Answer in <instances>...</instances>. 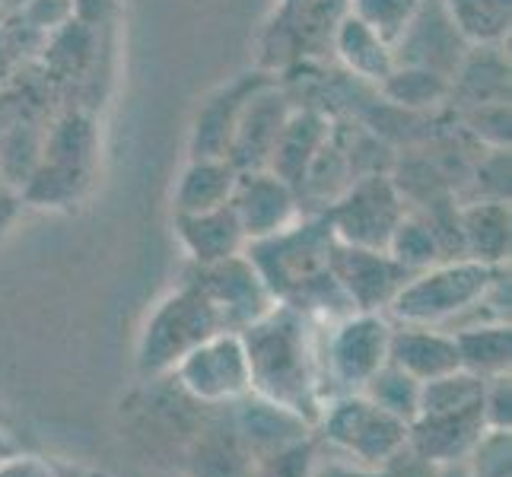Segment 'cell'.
I'll list each match as a JSON object with an SVG mask.
<instances>
[{
  "label": "cell",
  "instance_id": "obj_1",
  "mask_svg": "<svg viewBox=\"0 0 512 477\" xmlns=\"http://www.w3.org/2000/svg\"><path fill=\"white\" fill-rule=\"evenodd\" d=\"M249 357L252 392L296 411L315 427L325 404V379L319 357V322L277 303L258 322L239 331Z\"/></svg>",
  "mask_w": 512,
  "mask_h": 477
},
{
  "label": "cell",
  "instance_id": "obj_2",
  "mask_svg": "<svg viewBox=\"0 0 512 477\" xmlns=\"http://www.w3.org/2000/svg\"><path fill=\"white\" fill-rule=\"evenodd\" d=\"M506 268H487L471 258H446L404 280V287L388 303L385 315L395 325L458 328L481 303Z\"/></svg>",
  "mask_w": 512,
  "mask_h": 477
},
{
  "label": "cell",
  "instance_id": "obj_3",
  "mask_svg": "<svg viewBox=\"0 0 512 477\" xmlns=\"http://www.w3.org/2000/svg\"><path fill=\"white\" fill-rule=\"evenodd\" d=\"M226 318L194 280H182V287L166 293L150 312L144 331L137 338V373L156 382L169 379L194 347H201L214 334H223Z\"/></svg>",
  "mask_w": 512,
  "mask_h": 477
},
{
  "label": "cell",
  "instance_id": "obj_4",
  "mask_svg": "<svg viewBox=\"0 0 512 477\" xmlns=\"http://www.w3.org/2000/svg\"><path fill=\"white\" fill-rule=\"evenodd\" d=\"M408 430V423L382 411L360 392L325 398L315 417V443H322L331 455L369 468H382L408 446Z\"/></svg>",
  "mask_w": 512,
  "mask_h": 477
},
{
  "label": "cell",
  "instance_id": "obj_5",
  "mask_svg": "<svg viewBox=\"0 0 512 477\" xmlns=\"http://www.w3.org/2000/svg\"><path fill=\"white\" fill-rule=\"evenodd\" d=\"M392 318L385 312H350L338 322L319 325V357L325 398L360 392L366 379L388 363Z\"/></svg>",
  "mask_w": 512,
  "mask_h": 477
},
{
  "label": "cell",
  "instance_id": "obj_6",
  "mask_svg": "<svg viewBox=\"0 0 512 477\" xmlns=\"http://www.w3.org/2000/svg\"><path fill=\"white\" fill-rule=\"evenodd\" d=\"M96 153L93 125L80 115H67L58 128L45 134V147L39 166L23 185V204L35 207H64L80 198V191L90 185Z\"/></svg>",
  "mask_w": 512,
  "mask_h": 477
},
{
  "label": "cell",
  "instance_id": "obj_7",
  "mask_svg": "<svg viewBox=\"0 0 512 477\" xmlns=\"http://www.w3.org/2000/svg\"><path fill=\"white\" fill-rule=\"evenodd\" d=\"M404 214H408V201H404L392 175L382 172L353 179L341 198L325 207V220L334 239L382 252Z\"/></svg>",
  "mask_w": 512,
  "mask_h": 477
},
{
  "label": "cell",
  "instance_id": "obj_8",
  "mask_svg": "<svg viewBox=\"0 0 512 477\" xmlns=\"http://www.w3.org/2000/svg\"><path fill=\"white\" fill-rule=\"evenodd\" d=\"M169 379L179 382L182 392L204 408H229L252 392L249 357H245L242 338L236 331L214 334L201 347H194L172 369Z\"/></svg>",
  "mask_w": 512,
  "mask_h": 477
},
{
  "label": "cell",
  "instance_id": "obj_9",
  "mask_svg": "<svg viewBox=\"0 0 512 477\" xmlns=\"http://www.w3.org/2000/svg\"><path fill=\"white\" fill-rule=\"evenodd\" d=\"M328 268L353 312H385L411 274L382 249L331 242Z\"/></svg>",
  "mask_w": 512,
  "mask_h": 477
},
{
  "label": "cell",
  "instance_id": "obj_10",
  "mask_svg": "<svg viewBox=\"0 0 512 477\" xmlns=\"http://www.w3.org/2000/svg\"><path fill=\"white\" fill-rule=\"evenodd\" d=\"M188 280H194V284L214 299V306L226 318V328L236 334L277 306V299L271 296L268 284L261 280L258 268L245 252L217 264H204V268H194L191 264Z\"/></svg>",
  "mask_w": 512,
  "mask_h": 477
},
{
  "label": "cell",
  "instance_id": "obj_11",
  "mask_svg": "<svg viewBox=\"0 0 512 477\" xmlns=\"http://www.w3.org/2000/svg\"><path fill=\"white\" fill-rule=\"evenodd\" d=\"M236 210V220L245 233V242H258L277 236L280 229L299 220V194L293 185L277 179L274 172L258 169V172H239V182L233 198H229Z\"/></svg>",
  "mask_w": 512,
  "mask_h": 477
},
{
  "label": "cell",
  "instance_id": "obj_12",
  "mask_svg": "<svg viewBox=\"0 0 512 477\" xmlns=\"http://www.w3.org/2000/svg\"><path fill=\"white\" fill-rule=\"evenodd\" d=\"M229 408H233L229 427H233L236 439L249 452L252 462L264 455L284 452L290 446H299L315 436V427L306 417H299L296 411L284 408V404H274L255 392L239 398L236 404H229Z\"/></svg>",
  "mask_w": 512,
  "mask_h": 477
},
{
  "label": "cell",
  "instance_id": "obj_13",
  "mask_svg": "<svg viewBox=\"0 0 512 477\" xmlns=\"http://www.w3.org/2000/svg\"><path fill=\"white\" fill-rule=\"evenodd\" d=\"M392 48H395V64L427 67L452 80L471 45L452 26L443 0H423L414 23Z\"/></svg>",
  "mask_w": 512,
  "mask_h": 477
},
{
  "label": "cell",
  "instance_id": "obj_14",
  "mask_svg": "<svg viewBox=\"0 0 512 477\" xmlns=\"http://www.w3.org/2000/svg\"><path fill=\"white\" fill-rule=\"evenodd\" d=\"M290 112H293L290 99L277 86V80H268L261 90H255L252 99L245 102L242 115H239L233 144H229V153H226L229 163H233L239 172L268 169L271 150H274L280 128H284Z\"/></svg>",
  "mask_w": 512,
  "mask_h": 477
},
{
  "label": "cell",
  "instance_id": "obj_15",
  "mask_svg": "<svg viewBox=\"0 0 512 477\" xmlns=\"http://www.w3.org/2000/svg\"><path fill=\"white\" fill-rule=\"evenodd\" d=\"M268 80H274V77L261 74V70H249V74H239L229 83H223L220 90L210 93L198 109V115H194L188 153L191 156H226L245 102H249L252 93L261 90Z\"/></svg>",
  "mask_w": 512,
  "mask_h": 477
},
{
  "label": "cell",
  "instance_id": "obj_16",
  "mask_svg": "<svg viewBox=\"0 0 512 477\" xmlns=\"http://www.w3.org/2000/svg\"><path fill=\"white\" fill-rule=\"evenodd\" d=\"M388 363L404 369L420 385L462 369L452 331L427 328V325H395V322H392V338H388Z\"/></svg>",
  "mask_w": 512,
  "mask_h": 477
},
{
  "label": "cell",
  "instance_id": "obj_17",
  "mask_svg": "<svg viewBox=\"0 0 512 477\" xmlns=\"http://www.w3.org/2000/svg\"><path fill=\"white\" fill-rule=\"evenodd\" d=\"M175 236L194 268L217 264L245 252V233L236 220L233 204H223L201 214H175Z\"/></svg>",
  "mask_w": 512,
  "mask_h": 477
},
{
  "label": "cell",
  "instance_id": "obj_18",
  "mask_svg": "<svg viewBox=\"0 0 512 477\" xmlns=\"http://www.w3.org/2000/svg\"><path fill=\"white\" fill-rule=\"evenodd\" d=\"M458 258L487 268L509 264V201H471L455 210Z\"/></svg>",
  "mask_w": 512,
  "mask_h": 477
},
{
  "label": "cell",
  "instance_id": "obj_19",
  "mask_svg": "<svg viewBox=\"0 0 512 477\" xmlns=\"http://www.w3.org/2000/svg\"><path fill=\"white\" fill-rule=\"evenodd\" d=\"M331 131H334L331 118H325L322 112L293 109L284 121V128H280L274 150H271L268 172H274L277 179H284L287 185L299 188L312 166V159L328 144Z\"/></svg>",
  "mask_w": 512,
  "mask_h": 477
},
{
  "label": "cell",
  "instance_id": "obj_20",
  "mask_svg": "<svg viewBox=\"0 0 512 477\" xmlns=\"http://www.w3.org/2000/svg\"><path fill=\"white\" fill-rule=\"evenodd\" d=\"M484 430L487 427H484L481 408L417 417L408 430V446L436 465H458V462H465V455L474 449V443H478Z\"/></svg>",
  "mask_w": 512,
  "mask_h": 477
},
{
  "label": "cell",
  "instance_id": "obj_21",
  "mask_svg": "<svg viewBox=\"0 0 512 477\" xmlns=\"http://www.w3.org/2000/svg\"><path fill=\"white\" fill-rule=\"evenodd\" d=\"M239 182V169L226 156H188V166L175 182V214H201L229 204Z\"/></svg>",
  "mask_w": 512,
  "mask_h": 477
},
{
  "label": "cell",
  "instance_id": "obj_22",
  "mask_svg": "<svg viewBox=\"0 0 512 477\" xmlns=\"http://www.w3.org/2000/svg\"><path fill=\"white\" fill-rule=\"evenodd\" d=\"M331 48L357 80L379 86L395 70V48L350 13H344L338 26H334Z\"/></svg>",
  "mask_w": 512,
  "mask_h": 477
},
{
  "label": "cell",
  "instance_id": "obj_23",
  "mask_svg": "<svg viewBox=\"0 0 512 477\" xmlns=\"http://www.w3.org/2000/svg\"><path fill=\"white\" fill-rule=\"evenodd\" d=\"M458 363L478 379L506 376L512 366V328L509 322L462 325L452 331Z\"/></svg>",
  "mask_w": 512,
  "mask_h": 477
},
{
  "label": "cell",
  "instance_id": "obj_24",
  "mask_svg": "<svg viewBox=\"0 0 512 477\" xmlns=\"http://www.w3.org/2000/svg\"><path fill=\"white\" fill-rule=\"evenodd\" d=\"M385 252L392 255L408 274H417L423 268H433V264L452 258L443 229H439L427 214H417V210H408V214L401 217L392 239L385 245Z\"/></svg>",
  "mask_w": 512,
  "mask_h": 477
},
{
  "label": "cell",
  "instance_id": "obj_25",
  "mask_svg": "<svg viewBox=\"0 0 512 477\" xmlns=\"http://www.w3.org/2000/svg\"><path fill=\"white\" fill-rule=\"evenodd\" d=\"M452 26L471 45H503L509 39L512 0H443Z\"/></svg>",
  "mask_w": 512,
  "mask_h": 477
},
{
  "label": "cell",
  "instance_id": "obj_26",
  "mask_svg": "<svg viewBox=\"0 0 512 477\" xmlns=\"http://www.w3.org/2000/svg\"><path fill=\"white\" fill-rule=\"evenodd\" d=\"M188 465L194 477H245L252 458L242 449L233 427H220L198 436V443L188 455Z\"/></svg>",
  "mask_w": 512,
  "mask_h": 477
},
{
  "label": "cell",
  "instance_id": "obj_27",
  "mask_svg": "<svg viewBox=\"0 0 512 477\" xmlns=\"http://www.w3.org/2000/svg\"><path fill=\"white\" fill-rule=\"evenodd\" d=\"M379 90L385 99H392L404 109H433V105L446 102L452 93V80L427 67H411V64H395V70L388 74Z\"/></svg>",
  "mask_w": 512,
  "mask_h": 477
},
{
  "label": "cell",
  "instance_id": "obj_28",
  "mask_svg": "<svg viewBox=\"0 0 512 477\" xmlns=\"http://www.w3.org/2000/svg\"><path fill=\"white\" fill-rule=\"evenodd\" d=\"M360 395H366L369 401L379 404V408L388 411L392 417L404 420L408 427L414 423L417 408H420V382L392 363H385L379 373L369 376L366 385L360 388Z\"/></svg>",
  "mask_w": 512,
  "mask_h": 477
},
{
  "label": "cell",
  "instance_id": "obj_29",
  "mask_svg": "<svg viewBox=\"0 0 512 477\" xmlns=\"http://www.w3.org/2000/svg\"><path fill=\"white\" fill-rule=\"evenodd\" d=\"M420 4L423 0H347V13L382 35L388 45H395L414 23Z\"/></svg>",
  "mask_w": 512,
  "mask_h": 477
},
{
  "label": "cell",
  "instance_id": "obj_30",
  "mask_svg": "<svg viewBox=\"0 0 512 477\" xmlns=\"http://www.w3.org/2000/svg\"><path fill=\"white\" fill-rule=\"evenodd\" d=\"M462 465L468 477H512V430H484Z\"/></svg>",
  "mask_w": 512,
  "mask_h": 477
},
{
  "label": "cell",
  "instance_id": "obj_31",
  "mask_svg": "<svg viewBox=\"0 0 512 477\" xmlns=\"http://www.w3.org/2000/svg\"><path fill=\"white\" fill-rule=\"evenodd\" d=\"M315 455H319V443H315V436H312L306 443L290 446L284 452L255 458L249 471H245V477H309L312 465H315Z\"/></svg>",
  "mask_w": 512,
  "mask_h": 477
},
{
  "label": "cell",
  "instance_id": "obj_32",
  "mask_svg": "<svg viewBox=\"0 0 512 477\" xmlns=\"http://www.w3.org/2000/svg\"><path fill=\"white\" fill-rule=\"evenodd\" d=\"M16 13H20V20L29 32H39L45 39H51V35L77 16V4L74 0H26Z\"/></svg>",
  "mask_w": 512,
  "mask_h": 477
},
{
  "label": "cell",
  "instance_id": "obj_33",
  "mask_svg": "<svg viewBox=\"0 0 512 477\" xmlns=\"http://www.w3.org/2000/svg\"><path fill=\"white\" fill-rule=\"evenodd\" d=\"M468 125L490 150H509V102H487L468 109Z\"/></svg>",
  "mask_w": 512,
  "mask_h": 477
},
{
  "label": "cell",
  "instance_id": "obj_34",
  "mask_svg": "<svg viewBox=\"0 0 512 477\" xmlns=\"http://www.w3.org/2000/svg\"><path fill=\"white\" fill-rule=\"evenodd\" d=\"M481 414H484L487 430H512V379H509V373L484 382Z\"/></svg>",
  "mask_w": 512,
  "mask_h": 477
},
{
  "label": "cell",
  "instance_id": "obj_35",
  "mask_svg": "<svg viewBox=\"0 0 512 477\" xmlns=\"http://www.w3.org/2000/svg\"><path fill=\"white\" fill-rule=\"evenodd\" d=\"M0 477H61V471L42 455L13 449L10 455L0 458Z\"/></svg>",
  "mask_w": 512,
  "mask_h": 477
},
{
  "label": "cell",
  "instance_id": "obj_36",
  "mask_svg": "<svg viewBox=\"0 0 512 477\" xmlns=\"http://www.w3.org/2000/svg\"><path fill=\"white\" fill-rule=\"evenodd\" d=\"M385 477H443V465L430 462V458L417 455L411 446H404L395 458L382 465Z\"/></svg>",
  "mask_w": 512,
  "mask_h": 477
},
{
  "label": "cell",
  "instance_id": "obj_37",
  "mask_svg": "<svg viewBox=\"0 0 512 477\" xmlns=\"http://www.w3.org/2000/svg\"><path fill=\"white\" fill-rule=\"evenodd\" d=\"M309 477H385L382 468H369V465H357L350 458L341 455H315V465Z\"/></svg>",
  "mask_w": 512,
  "mask_h": 477
},
{
  "label": "cell",
  "instance_id": "obj_38",
  "mask_svg": "<svg viewBox=\"0 0 512 477\" xmlns=\"http://www.w3.org/2000/svg\"><path fill=\"white\" fill-rule=\"evenodd\" d=\"M20 217H23V198H20V191L0 185V242H4L13 233V226L20 223Z\"/></svg>",
  "mask_w": 512,
  "mask_h": 477
},
{
  "label": "cell",
  "instance_id": "obj_39",
  "mask_svg": "<svg viewBox=\"0 0 512 477\" xmlns=\"http://www.w3.org/2000/svg\"><path fill=\"white\" fill-rule=\"evenodd\" d=\"M443 477H468L465 465L458 462V465H443Z\"/></svg>",
  "mask_w": 512,
  "mask_h": 477
},
{
  "label": "cell",
  "instance_id": "obj_40",
  "mask_svg": "<svg viewBox=\"0 0 512 477\" xmlns=\"http://www.w3.org/2000/svg\"><path fill=\"white\" fill-rule=\"evenodd\" d=\"M13 449H16V446L10 443V439H7L4 433H0V458H4V455H10Z\"/></svg>",
  "mask_w": 512,
  "mask_h": 477
},
{
  "label": "cell",
  "instance_id": "obj_41",
  "mask_svg": "<svg viewBox=\"0 0 512 477\" xmlns=\"http://www.w3.org/2000/svg\"><path fill=\"white\" fill-rule=\"evenodd\" d=\"M0 4H4L7 13H16V10H20V7L26 4V0H0Z\"/></svg>",
  "mask_w": 512,
  "mask_h": 477
},
{
  "label": "cell",
  "instance_id": "obj_42",
  "mask_svg": "<svg viewBox=\"0 0 512 477\" xmlns=\"http://www.w3.org/2000/svg\"><path fill=\"white\" fill-rule=\"evenodd\" d=\"M4 16H7V10H4V4H0V23H4Z\"/></svg>",
  "mask_w": 512,
  "mask_h": 477
},
{
  "label": "cell",
  "instance_id": "obj_43",
  "mask_svg": "<svg viewBox=\"0 0 512 477\" xmlns=\"http://www.w3.org/2000/svg\"><path fill=\"white\" fill-rule=\"evenodd\" d=\"M290 4H296V0H284V7H290Z\"/></svg>",
  "mask_w": 512,
  "mask_h": 477
},
{
  "label": "cell",
  "instance_id": "obj_44",
  "mask_svg": "<svg viewBox=\"0 0 512 477\" xmlns=\"http://www.w3.org/2000/svg\"><path fill=\"white\" fill-rule=\"evenodd\" d=\"M0 185H4V172H0Z\"/></svg>",
  "mask_w": 512,
  "mask_h": 477
}]
</instances>
